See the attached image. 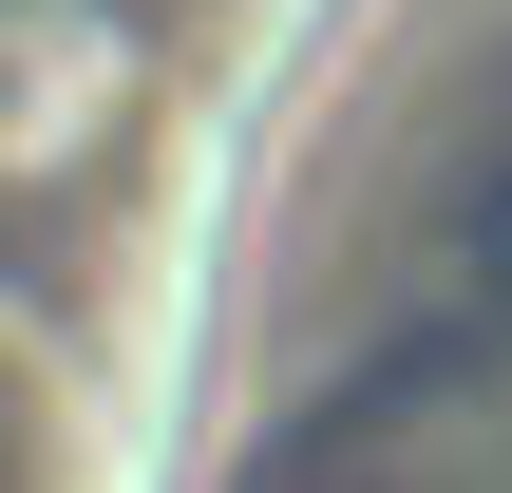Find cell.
Returning a JSON list of instances; mask_svg holds the SVG:
<instances>
[{"mask_svg":"<svg viewBox=\"0 0 512 493\" xmlns=\"http://www.w3.org/2000/svg\"><path fill=\"white\" fill-rule=\"evenodd\" d=\"M114 95H133V19L114 0H0V171L95 152Z\"/></svg>","mask_w":512,"mask_h":493,"instance_id":"1","label":"cell"}]
</instances>
